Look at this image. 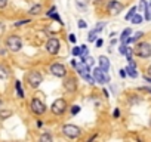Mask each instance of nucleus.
I'll return each instance as SVG.
<instances>
[{
    "label": "nucleus",
    "instance_id": "obj_1",
    "mask_svg": "<svg viewBox=\"0 0 151 142\" xmlns=\"http://www.w3.org/2000/svg\"><path fill=\"white\" fill-rule=\"evenodd\" d=\"M133 53L141 59H148L151 56V44L148 42H141L133 47Z\"/></svg>",
    "mask_w": 151,
    "mask_h": 142
},
{
    "label": "nucleus",
    "instance_id": "obj_2",
    "mask_svg": "<svg viewBox=\"0 0 151 142\" xmlns=\"http://www.w3.org/2000/svg\"><path fill=\"white\" fill-rule=\"evenodd\" d=\"M62 135L67 138V139H77L82 136V129L76 124H71V123H67L62 126Z\"/></svg>",
    "mask_w": 151,
    "mask_h": 142
},
{
    "label": "nucleus",
    "instance_id": "obj_3",
    "mask_svg": "<svg viewBox=\"0 0 151 142\" xmlns=\"http://www.w3.org/2000/svg\"><path fill=\"white\" fill-rule=\"evenodd\" d=\"M6 47L11 52H19L22 49V39L17 34H12L6 39Z\"/></svg>",
    "mask_w": 151,
    "mask_h": 142
},
{
    "label": "nucleus",
    "instance_id": "obj_4",
    "mask_svg": "<svg viewBox=\"0 0 151 142\" xmlns=\"http://www.w3.org/2000/svg\"><path fill=\"white\" fill-rule=\"evenodd\" d=\"M30 110H31V113H33L34 115H43V114L46 113L47 107H46V104H45L43 101H40L39 98H33V99L30 101Z\"/></svg>",
    "mask_w": 151,
    "mask_h": 142
},
{
    "label": "nucleus",
    "instance_id": "obj_5",
    "mask_svg": "<svg viewBox=\"0 0 151 142\" xmlns=\"http://www.w3.org/2000/svg\"><path fill=\"white\" fill-rule=\"evenodd\" d=\"M68 108V104L64 98H58L56 101H53V104L50 105V111L53 115H62Z\"/></svg>",
    "mask_w": 151,
    "mask_h": 142
},
{
    "label": "nucleus",
    "instance_id": "obj_6",
    "mask_svg": "<svg viewBox=\"0 0 151 142\" xmlns=\"http://www.w3.org/2000/svg\"><path fill=\"white\" fill-rule=\"evenodd\" d=\"M43 82V76L39 73V71H30L27 74V83L31 89H37Z\"/></svg>",
    "mask_w": 151,
    "mask_h": 142
},
{
    "label": "nucleus",
    "instance_id": "obj_7",
    "mask_svg": "<svg viewBox=\"0 0 151 142\" xmlns=\"http://www.w3.org/2000/svg\"><path fill=\"white\" fill-rule=\"evenodd\" d=\"M49 71H50L55 77H58V79H64V77H67V74H68L67 67H65L64 64H61V62H53V64L50 65Z\"/></svg>",
    "mask_w": 151,
    "mask_h": 142
},
{
    "label": "nucleus",
    "instance_id": "obj_8",
    "mask_svg": "<svg viewBox=\"0 0 151 142\" xmlns=\"http://www.w3.org/2000/svg\"><path fill=\"white\" fill-rule=\"evenodd\" d=\"M61 50V42L59 39L56 37H50L47 42H46V52L49 55H58Z\"/></svg>",
    "mask_w": 151,
    "mask_h": 142
},
{
    "label": "nucleus",
    "instance_id": "obj_9",
    "mask_svg": "<svg viewBox=\"0 0 151 142\" xmlns=\"http://www.w3.org/2000/svg\"><path fill=\"white\" fill-rule=\"evenodd\" d=\"M123 9H124V5H123L122 2H119V0H110V2L107 3V11H108V14L113 15V16L119 15Z\"/></svg>",
    "mask_w": 151,
    "mask_h": 142
},
{
    "label": "nucleus",
    "instance_id": "obj_10",
    "mask_svg": "<svg viewBox=\"0 0 151 142\" xmlns=\"http://www.w3.org/2000/svg\"><path fill=\"white\" fill-rule=\"evenodd\" d=\"M92 76L95 77L96 83H101V85H107V83H110V76H108V73L102 71L99 67L93 68V71H92Z\"/></svg>",
    "mask_w": 151,
    "mask_h": 142
},
{
    "label": "nucleus",
    "instance_id": "obj_11",
    "mask_svg": "<svg viewBox=\"0 0 151 142\" xmlns=\"http://www.w3.org/2000/svg\"><path fill=\"white\" fill-rule=\"evenodd\" d=\"M91 70H92V68H91L85 61H80L77 65H76V71H77V74H79L83 80H85L88 76H91Z\"/></svg>",
    "mask_w": 151,
    "mask_h": 142
},
{
    "label": "nucleus",
    "instance_id": "obj_12",
    "mask_svg": "<svg viewBox=\"0 0 151 142\" xmlns=\"http://www.w3.org/2000/svg\"><path fill=\"white\" fill-rule=\"evenodd\" d=\"M77 86H79L77 79L73 77V76H70V77H67V79L64 80V89H65L67 92H70V93H74L76 90H77Z\"/></svg>",
    "mask_w": 151,
    "mask_h": 142
},
{
    "label": "nucleus",
    "instance_id": "obj_13",
    "mask_svg": "<svg viewBox=\"0 0 151 142\" xmlns=\"http://www.w3.org/2000/svg\"><path fill=\"white\" fill-rule=\"evenodd\" d=\"M126 73H127V76L130 77V79H136L139 74H138V71H136V64L132 61V62H129L127 64V67H126Z\"/></svg>",
    "mask_w": 151,
    "mask_h": 142
},
{
    "label": "nucleus",
    "instance_id": "obj_14",
    "mask_svg": "<svg viewBox=\"0 0 151 142\" xmlns=\"http://www.w3.org/2000/svg\"><path fill=\"white\" fill-rule=\"evenodd\" d=\"M98 62H99V68L102 71H105V73H108V71H110V59L105 55H101L98 58Z\"/></svg>",
    "mask_w": 151,
    "mask_h": 142
},
{
    "label": "nucleus",
    "instance_id": "obj_15",
    "mask_svg": "<svg viewBox=\"0 0 151 142\" xmlns=\"http://www.w3.org/2000/svg\"><path fill=\"white\" fill-rule=\"evenodd\" d=\"M42 11H43V6H42V5H34V6L30 8L28 14H30V15H40Z\"/></svg>",
    "mask_w": 151,
    "mask_h": 142
},
{
    "label": "nucleus",
    "instance_id": "obj_16",
    "mask_svg": "<svg viewBox=\"0 0 151 142\" xmlns=\"http://www.w3.org/2000/svg\"><path fill=\"white\" fill-rule=\"evenodd\" d=\"M136 14H138V6H132V8H130V11L124 15V19H126V21H130Z\"/></svg>",
    "mask_w": 151,
    "mask_h": 142
},
{
    "label": "nucleus",
    "instance_id": "obj_17",
    "mask_svg": "<svg viewBox=\"0 0 151 142\" xmlns=\"http://www.w3.org/2000/svg\"><path fill=\"white\" fill-rule=\"evenodd\" d=\"M132 34V28H124L123 31H122V34H120V40H122V43H124L127 39H129V36Z\"/></svg>",
    "mask_w": 151,
    "mask_h": 142
},
{
    "label": "nucleus",
    "instance_id": "obj_18",
    "mask_svg": "<svg viewBox=\"0 0 151 142\" xmlns=\"http://www.w3.org/2000/svg\"><path fill=\"white\" fill-rule=\"evenodd\" d=\"M98 34H99V31L96 30V28H93L92 31H89V34H88V42H96V39H98Z\"/></svg>",
    "mask_w": 151,
    "mask_h": 142
},
{
    "label": "nucleus",
    "instance_id": "obj_19",
    "mask_svg": "<svg viewBox=\"0 0 151 142\" xmlns=\"http://www.w3.org/2000/svg\"><path fill=\"white\" fill-rule=\"evenodd\" d=\"M144 19H145V18L142 16V14H136V15L130 19V22H132V24H135V25H139V24H142V22H144Z\"/></svg>",
    "mask_w": 151,
    "mask_h": 142
},
{
    "label": "nucleus",
    "instance_id": "obj_20",
    "mask_svg": "<svg viewBox=\"0 0 151 142\" xmlns=\"http://www.w3.org/2000/svg\"><path fill=\"white\" fill-rule=\"evenodd\" d=\"M15 89H17L18 98H24V96H25V95H24V89H22V86H21V82H19V80H17V82H15Z\"/></svg>",
    "mask_w": 151,
    "mask_h": 142
},
{
    "label": "nucleus",
    "instance_id": "obj_21",
    "mask_svg": "<svg viewBox=\"0 0 151 142\" xmlns=\"http://www.w3.org/2000/svg\"><path fill=\"white\" fill-rule=\"evenodd\" d=\"M147 9H148V3H147V0H141L139 5H138V11H139V14H145V12H147Z\"/></svg>",
    "mask_w": 151,
    "mask_h": 142
},
{
    "label": "nucleus",
    "instance_id": "obj_22",
    "mask_svg": "<svg viewBox=\"0 0 151 142\" xmlns=\"http://www.w3.org/2000/svg\"><path fill=\"white\" fill-rule=\"evenodd\" d=\"M12 111L11 110H0V120H6L9 117H12Z\"/></svg>",
    "mask_w": 151,
    "mask_h": 142
},
{
    "label": "nucleus",
    "instance_id": "obj_23",
    "mask_svg": "<svg viewBox=\"0 0 151 142\" xmlns=\"http://www.w3.org/2000/svg\"><path fill=\"white\" fill-rule=\"evenodd\" d=\"M80 50H82V52H80V56H79V58H80V61H85V58H86L88 53H89V49H88L86 44H82V46H80Z\"/></svg>",
    "mask_w": 151,
    "mask_h": 142
},
{
    "label": "nucleus",
    "instance_id": "obj_24",
    "mask_svg": "<svg viewBox=\"0 0 151 142\" xmlns=\"http://www.w3.org/2000/svg\"><path fill=\"white\" fill-rule=\"evenodd\" d=\"M0 77L2 79H8L9 77V68L5 65H0Z\"/></svg>",
    "mask_w": 151,
    "mask_h": 142
},
{
    "label": "nucleus",
    "instance_id": "obj_25",
    "mask_svg": "<svg viewBox=\"0 0 151 142\" xmlns=\"http://www.w3.org/2000/svg\"><path fill=\"white\" fill-rule=\"evenodd\" d=\"M80 110H82L80 105H71V107H70V113H71V115H77V114L80 113Z\"/></svg>",
    "mask_w": 151,
    "mask_h": 142
},
{
    "label": "nucleus",
    "instance_id": "obj_26",
    "mask_svg": "<svg viewBox=\"0 0 151 142\" xmlns=\"http://www.w3.org/2000/svg\"><path fill=\"white\" fill-rule=\"evenodd\" d=\"M133 55H135V53H133V47H129V49H127V52H126V55H124V56H126L127 64L133 61V59H132V56H133Z\"/></svg>",
    "mask_w": 151,
    "mask_h": 142
},
{
    "label": "nucleus",
    "instance_id": "obj_27",
    "mask_svg": "<svg viewBox=\"0 0 151 142\" xmlns=\"http://www.w3.org/2000/svg\"><path fill=\"white\" fill-rule=\"evenodd\" d=\"M47 16H49V18H52V19H55V21H58V22H59L61 25L64 24V22H62V19H61V16H59V15H58L56 12H52V14H49Z\"/></svg>",
    "mask_w": 151,
    "mask_h": 142
},
{
    "label": "nucleus",
    "instance_id": "obj_28",
    "mask_svg": "<svg viewBox=\"0 0 151 142\" xmlns=\"http://www.w3.org/2000/svg\"><path fill=\"white\" fill-rule=\"evenodd\" d=\"M40 141L42 142H52V135L50 133H43L40 136Z\"/></svg>",
    "mask_w": 151,
    "mask_h": 142
},
{
    "label": "nucleus",
    "instance_id": "obj_29",
    "mask_svg": "<svg viewBox=\"0 0 151 142\" xmlns=\"http://www.w3.org/2000/svg\"><path fill=\"white\" fill-rule=\"evenodd\" d=\"M127 49H129V44H126V43H122V44L119 46V52H120L122 55H126Z\"/></svg>",
    "mask_w": 151,
    "mask_h": 142
},
{
    "label": "nucleus",
    "instance_id": "obj_30",
    "mask_svg": "<svg viewBox=\"0 0 151 142\" xmlns=\"http://www.w3.org/2000/svg\"><path fill=\"white\" fill-rule=\"evenodd\" d=\"M85 62H86V64H88V65H89L91 68H92V67H93V64H95L93 58H92V56H89V55H88V56L85 58Z\"/></svg>",
    "mask_w": 151,
    "mask_h": 142
},
{
    "label": "nucleus",
    "instance_id": "obj_31",
    "mask_svg": "<svg viewBox=\"0 0 151 142\" xmlns=\"http://www.w3.org/2000/svg\"><path fill=\"white\" fill-rule=\"evenodd\" d=\"M80 46H76V47H73V50H71V53H73V56H80Z\"/></svg>",
    "mask_w": 151,
    "mask_h": 142
},
{
    "label": "nucleus",
    "instance_id": "obj_32",
    "mask_svg": "<svg viewBox=\"0 0 151 142\" xmlns=\"http://www.w3.org/2000/svg\"><path fill=\"white\" fill-rule=\"evenodd\" d=\"M25 24H30V19H22V21H17V22H15V27H21V25H25Z\"/></svg>",
    "mask_w": 151,
    "mask_h": 142
},
{
    "label": "nucleus",
    "instance_id": "obj_33",
    "mask_svg": "<svg viewBox=\"0 0 151 142\" xmlns=\"http://www.w3.org/2000/svg\"><path fill=\"white\" fill-rule=\"evenodd\" d=\"M77 27L82 30V28H86V27H88V24H86V21H83V19H79V21H77Z\"/></svg>",
    "mask_w": 151,
    "mask_h": 142
},
{
    "label": "nucleus",
    "instance_id": "obj_34",
    "mask_svg": "<svg viewBox=\"0 0 151 142\" xmlns=\"http://www.w3.org/2000/svg\"><path fill=\"white\" fill-rule=\"evenodd\" d=\"M105 25H107V22H105V21H101V22H98V25H96L95 28H96V30L101 33V31H102V28H104Z\"/></svg>",
    "mask_w": 151,
    "mask_h": 142
},
{
    "label": "nucleus",
    "instance_id": "obj_35",
    "mask_svg": "<svg viewBox=\"0 0 151 142\" xmlns=\"http://www.w3.org/2000/svg\"><path fill=\"white\" fill-rule=\"evenodd\" d=\"M144 18H145V21H151V6L147 9V12H145Z\"/></svg>",
    "mask_w": 151,
    "mask_h": 142
},
{
    "label": "nucleus",
    "instance_id": "obj_36",
    "mask_svg": "<svg viewBox=\"0 0 151 142\" xmlns=\"http://www.w3.org/2000/svg\"><path fill=\"white\" fill-rule=\"evenodd\" d=\"M102 44H104V40H102V39H96L95 46H96V47H102Z\"/></svg>",
    "mask_w": 151,
    "mask_h": 142
},
{
    "label": "nucleus",
    "instance_id": "obj_37",
    "mask_svg": "<svg viewBox=\"0 0 151 142\" xmlns=\"http://www.w3.org/2000/svg\"><path fill=\"white\" fill-rule=\"evenodd\" d=\"M8 6V0H0V9H5Z\"/></svg>",
    "mask_w": 151,
    "mask_h": 142
},
{
    "label": "nucleus",
    "instance_id": "obj_38",
    "mask_svg": "<svg viewBox=\"0 0 151 142\" xmlns=\"http://www.w3.org/2000/svg\"><path fill=\"white\" fill-rule=\"evenodd\" d=\"M113 117H114V118H119V117H120V110H119V108H116V110L113 111Z\"/></svg>",
    "mask_w": 151,
    "mask_h": 142
},
{
    "label": "nucleus",
    "instance_id": "obj_39",
    "mask_svg": "<svg viewBox=\"0 0 151 142\" xmlns=\"http://www.w3.org/2000/svg\"><path fill=\"white\" fill-rule=\"evenodd\" d=\"M68 42L70 43H76V36L74 34H68Z\"/></svg>",
    "mask_w": 151,
    "mask_h": 142
},
{
    "label": "nucleus",
    "instance_id": "obj_40",
    "mask_svg": "<svg viewBox=\"0 0 151 142\" xmlns=\"http://www.w3.org/2000/svg\"><path fill=\"white\" fill-rule=\"evenodd\" d=\"M138 90H139V92H147V93L151 95V89H150V87H139Z\"/></svg>",
    "mask_w": 151,
    "mask_h": 142
},
{
    "label": "nucleus",
    "instance_id": "obj_41",
    "mask_svg": "<svg viewBox=\"0 0 151 142\" xmlns=\"http://www.w3.org/2000/svg\"><path fill=\"white\" fill-rule=\"evenodd\" d=\"M126 76H127V73H126V68H122V70H120V77H122V79H124Z\"/></svg>",
    "mask_w": 151,
    "mask_h": 142
},
{
    "label": "nucleus",
    "instance_id": "obj_42",
    "mask_svg": "<svg viewBox=\"0 0 151 142\" xmlns=\"http://www.w3.org/2000/svg\"><path fill=\"white\" fill-rule=\"evenodd\" d=\"M102 93H104V96H105V98H110V93H108V90H107L105 87L102 89Z\"/></svg>",
    "mask_w": 151,
    "mask_h": 142
},
{
    "label": "nucleus",
    "instance_id": "obj_43",
    "mask_svg": "<svg viewBox=\"0 0 151 142\" xmlns=\"http://www.w3.org/2000/svg\"><path fill=\"white\" fill-rule=\"evenodd\" d=\"M144 79H145V82L151 83V76H144Z\"/></svg>",
    "mask_w": 151,
    "mask_h": 142
},
{
    "label": "nucleus",
    "instance_id": "obj_44",
    "mask_svg": "<svg viewBox=\"0 0 151 142\" xmlns=\"http://www.w3.org/2000/svg\"><path fill=\"white\" fill-rule=\"evenodd\" d=\"M147 71H148V74H150V76H151V65H150V67H148V68H147Z\"/></svg>",
    "mask_w": 151,
    "mask_h": 142
},
{
    "label": "nucleus",
    "instance_id": "obj_45",
    "mask_svg": "<svg viewBox=\"0 0 151 142\" xmlns=\"http://www.w3.org/2000/svg\"><path fill=\"white\" fill-rule=\"evenodd\" d=\"M101 2H104V0H95V3H96V5H99Z\"/></svg>",
    "mask_w": 151,
    "mask_h": 142
},
{
    "label": "nucleus",
    "instance_id": "obj_46",
    "mask_svg": "<svg viewBox=\"0 0 151 142\" xmlns=\"http://www.w3.org/2000/svg\"><path fill=\"white\" fill-rule=\"evenodd\" d=\"M2 107H3V101H2V99H0V108H2Z\"/></svg>",
    "mask_w": 151,
    "mask_h": 142
},
{
    "label": "nucleus",
    "instance_id": "obj_47",
    "mask_svg": "<svg viewBox=\"0 0 151 142\" xmlns=\"http://www.w3.org/2000/svg\"><path fill=\"white\" fill-rule=\"evenodd\" d=\"M150 6H151V2H150Z\"/></svg>",
    "mask_w": 151,
    "mask_h": 142
},
{
    "label": "nucleus",
    "instance_id": "obj_48",
    "mask_svg": "<svg viewBox=\"0 0 151 142\" xmlns=\"http://www.w3.org/2000/svg\"><path fill=\"white\" fill-rule=\"evenodd\" d=\"M150 124H151V121H150Z\"/></svg>",
    "mask_w": 151,
    "mask_h": 142
}]
</instances>
